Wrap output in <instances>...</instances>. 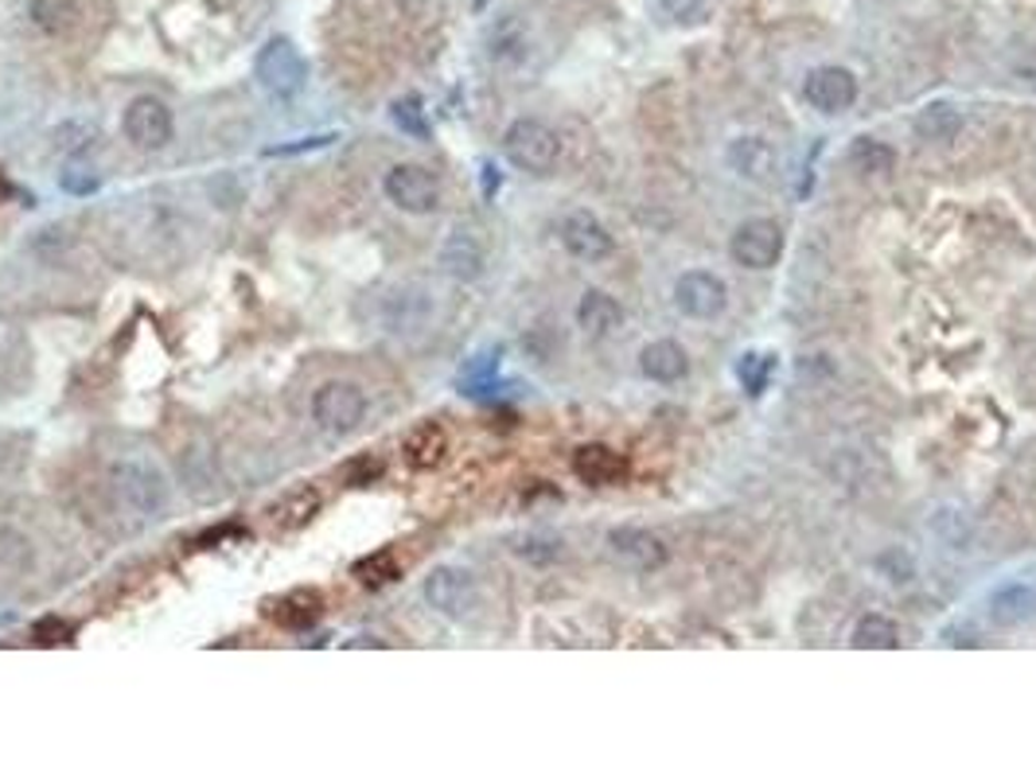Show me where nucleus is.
<instances>
[{
    "mask_svg": "<svg viewBox=\"0 0 1036 779\" xmlns=\"http://www.w3.org/2000/svg\"><path fill=\"white\" fill-rule=\"evenodd\" d=\"M109 492L125 510L140 518H157L168 507V480L152 460L121 456L109 464Z\"/></svg>",
    "mask_w": 1036,
    "mask_h": 779,
    "instance_id": "f257e3e1",
    "label": "nucleus"
},
{
    "mask_svg": "<svg viewBox=\"0 0 1036 779\" xmlns=\"http://www.w3.org/2000/svg\"><path fill=\"white\" fill-rule=\"evenodd\" d=\"M254 74L265 94H273V98H281V102H293L296 94L308 86V59L300 55V48H296L293 40L277 35V40H269L257 51Z\"/></svg>",
    "mask_w": 1036,
    "mask_h": 779,
    "instance_id": "f03ea898",
    "label": "nucleus"
},
{
    "mask_svg": "<svg viewBox=\"0 0 1036 779\" xmlns=\"http://www.w3.org/2000/svg\"><path fill=\"white\" fill-rule=\"evenodd\" d=\"M503 152H507L510 165L522 168V172L546 176L558 165L561 140H558V133L546 122H538V117H518V122L503 133Z\"/></svg>",
    "mask_w": 1036,
    "mask_h": 779,
    "instance_id": "7ed1b4c3",
    "label": "nucleus"
},
{
    "mask_svg": "<svg viewBox=\"0 0 1036 779\" xmlns=\"http://www.w3.org/2000/svg\"><path fill=\"white\" fill-rule=\"evenodd\" d=\"M313 418L324 433L347 436L362 425V418H367V394H362L355 382H343V378L324 382L313 394Z\"/></svg>",
    "mask_w": 1036,
    "mask_h": 779,
    "instance_id": "20e7f679",
    "label": "nucleus"
},
{
    "mask_svg": "<svg viewBox=\"0 0 1036 779\" xmlns=\"http://www.w3.org/2000/svg\"><path fill=\"white\" fill-rule=\"evenodd\" d=\"M729 257L740 270H772L783 257V227L775 219H749L732 230Z\"/></svg>",
    "mask_w": 1036,
    "mask_h": 779,
    "instance_id": "39448f33",
    "label": "nucleus"
},
{
    "mask_svg": "<svg viewBox=\"0 0 1036 779\" xmlns=\"http://www.w3.org/2000/svg\"><path fill=\"white\" fill-rule=\"evenodd\" d=\"M382 188H387L390 203L402 207L405 214H433L441 207V183L421 165H394Z\"/></svg>",
    "mask_w": 1036,
    "mask_h": 779,
    "instance_id": "423d86ee",
    "label": "nucleus"
},
{
    "mask_svg": "<svg viewBox=\"0 0 1036 779\" xmlns=\"http://www.w3.org/2000/svg\"><path fill=\"white\" fill-rule=\"evenodd\" d=\"M675 304L690 320H717L729 304V285L709 270H690L675 281Z\"/></svg>",
    "mask_w": 1036,
    "mask_h": 779,
    "instance_id": "0eeeda50",
    "label": "nucleus"
},
{
    "mask_svg": "<svg viewBox=\"0 0 1036 779\" xmlns=\"http://www.w3.org/2000/svg\"><path fill=\"white\" fill-rule=\"evenodd\" d=\"M121 129L133 148H140V152H160V148L172 140V109L160 98H148L145 94V98L129 102V109H125V117H121Z\"/></svg>",
    "mask_w": 1036,
    "mask_h": 779,
    "instance_id": "6e6552de",
    "label": "nucleus"
},
{
    "mask_svg": "<svg viewBox=\"0 0 1036 779\" xmlns=\"http://www.w3.org/2000/svg\"><path fill=\"white\" fill-rule=\"evenodd\" d=\"M558 234H561V246H565L577 262H604V257H612V250H616V239L609 234V227L589 211H569L565 219H561Z\"/></svg>",
    "mask_w": 1036,
    "mask_h": 779,
    "instance_id": "1a4fd4ad",
    "label": "nucleus"
},
{
    "mask_svg": "<svg viewBox=\"0 0 1036 779\" xmlns=\"http://www.w3.org/2000/svg\"><path fill=\"white\" fill-rule=\"evenodd\" d=\"M803 94L818 114H842L857 102V74L846 66H818L806 74Z\"/></svg>",
    "mask_w": 1036,
    "mask_h": 779,
    "instance_id": "9d476101",
    "label": "nucleus"
},
{
    "mask_svg": "<svg viewBox=\"0 0 1036 779\" xmlns=\"http://www.w3.org/2000/svg\"><path fill=\"white\" fill-rule=\"evenodd\" d=\"M609 546L627 569H639V573H651L666 561V546L655 530L647 526H616L609 534Z\"/></svg>",
    "mask_w": 1036,
    "mask_h": 779,
    "instance_id": "9b49d317",
    "label": "nucleus"
},
{
    "mask_svg": "<svg viewBox=\"0 0 1036 779\" xmlns=\"http://www.w3.org/2000/svg\"><path fill=\"white\" fill-rule=\"evenodd\" d=\"M425 600L444 615H464L476 600V585L464 569L441 566L425 577Z\"/></svg>",
    "mask_w": 1036,
    "mask_h": 779,
    "instance_id": "f8f14e48",
    "label": "nucleus"
},
{
    "mask_svg": "<svg viewBox=\"0 0 1036 779\" xmlns=\"http://www.w3.org/2000/svg\"><path fill=\"white\" fill-rule=\"evenodd\" d=\"M320 612H324L320 589H293V592H285V597H277V600L265 604V615H269L277 628H288V632H305V628H313V623L320 620Z\"/></svg>",
    "mask_w": 1036,
    "mask_h": 779,
    "instance_id": "ddd939ff",
    "label": "nucleus"
},
{
    "mask_svg": "<svg viewBox=\"0 0 1036 779\" xmlns=\"http://www.w3.org/2000/svg\"><path fill=\"white\" fill-rule=\"evenodd\" d=\"M639 370L643 378H651V382H683L686 375H690V355H686V347L678 344V339H655V344H647L639 351Z\"/></svg>",
    "mask_w": 1036,
    "mask_h": 779,
    "instance_id": "4468645a",
    "label": "nucleus"
},
{
    "mask_svg": "<svg viewBox=\"0 0 1036 779\" xmlns=\"http://www.w3.org/2000/svg\"><path fill=\"white\" fill-rule=\"evenodd\" d=\"M624 324V308H620L616 296L601 293V288H589L577 304V328L584 336H612V331Z\"/></svg>",
    "mask_w": 1036,
    "mask_h": 779,
    "instance_id": "2eb2a0df",
    "label": "nucleus"
},
{
    "mask_svg": "<svg viewBox=\"0 0 1036 779\" xmlns=\"http://www.w3.org/2000/svg\"><path fill=\"white\" fill-rule=\"evenodd\" d=\"M725 160L740 180H768L775 168V152L764 137H737L725 148Z\"/></svg>",
    "mask_w": 1036,
    "mask_h": 779,
    "instance_id": "dca6fc26",
    "label": "nucleus"
},
{
    "mask_svg": "<svg viewBox=\"0 0 1036 779\" xmlns=\"http://www.w3.org/2000/svg\"><path fill=\"white\" fill-rule=\"evenodd\" d=\"M573 472L584 484H616V480H624L627 460L612 452L609 444H581L573 456Z\"/></svg>",
    "mask_w": 1036,
    "mask_h": 779,
    "instance_id": "f3484780",
    "label": "nucleus"
},
{
    "mask_svg": "<svg viewBox=\"0 0 1036 779\" xmlns=\"http://www.w3.org/2000/svg\"><path fill=\"white\" fill-rule=\"evenodd\" d=\"M990 620L997 628H1025L1036 620V592L1028 585H1005L990 597Z\"/></svg>",
    "mask_w": 1036,
    "mask_h": 779,
    "instance_id": "a211bd4d",
    "label": "nucleus"
},
{
    "mask_svg": "<svg viewBox=\"0 0 1036 779\" xmlns=\"http://www.w3.org/2000/svg\"><path fill=\"white\" fill-rule=\"evenodd\" d=\"M444 273H453L456 281H476L484 273V246L472 239L468 230H453L448 242L441 246Z\"/></svg>",
    "mask_w": 1036,
    "mask_h": 779,
    "instance_id": "6ab92c4d",
    "label": "nucleus"
},
{
    "mask_svg": "<svg viewBox=\"0 0 1036 779\" xmlns=\"http://www.w3.org/2000/svg\"><path fill=\"white\" fill-rule=\"evenodd\" d=\"M912 129L920 140L943 145V140H954L962 133V114L951 102H931V106H923L920 114L912 117Z\"/></svg>",
    "mask_w": 1036,
    "mask_h": 779,
    "instance_id": "aec40b11",
    "label": "nucleus"
},
{
    "mask_svg": "<svg viewBox=\"0 0 1036 779\" xmlns=\"http://www.w3.org/2000/svg\"><path fill=\"white\" fill-rule=\"evenodd\" d=\"M846 165L857 176H888L897 168V152L877 137H854L846 148Z\"/></svg>",
    "mask_w": 1036,
    "mask_h": 779,
    "instance_id": "412c9836",
    "label": "nucleus"
},
{
    "mask_svg": "<svg viewBox=\"0 0 1036 779\" xmlns=\"http://www.w3.org/2000/svg\"><path fill=\"white\" fill-rule=\"evenodd\" d=\"M444 452H448V433H444L436 421H425V425H417L405 436V460H410L413 467H421V472L441 464Z\"/></svg>",
    "mask_w": 1036,
    "mask_h": 779,
    "instance_id": "4be33fe9",
    "label": "nucleus"
},
{
    "mask_svg": "<svg viewBox=\"0 0 1036 779\" xmlns=\"http://www.w3.org/2000/svg\"><path fill=\"white\" fill-rule=\"evenodd\" d=\"M316 510H320V492L300 487V492H288L285 499L273 507V526H277V530H300V526L313 523Z\"/></svg>",
    "mask_w": 1036,
    "mask_h": 779,
    "instance_id": "5701e85b",
    "label": "nucleus"
},
{
    "mask_svg": "<svg viewBox=\"0 0 1036 779\" xmlns=\"http://www.w3.org/2000/svg\"><path fill=\"white\" fill-rule=\"evenodd\" d=\"M854 648H861V651H892V648H900L897 620H888V615H880V612L861 615V620H857V628H854Z\"/></svg>",
    "mask_w": 1036,
    "mask_h": 779,
    "instance_id": "b1692460",
    "label": "nucleus"
},
{
    "mask_svg": "<svg viewBox=\"0 0 1036 779\" xmlns=\"http://www.w3.org/2000/svg\"><path fill=\"white\" fill-rule=\"evenodd\" d=\"M651 12L670 28H698L713 17V0H651Z\"/></svg>",
    "mask_w": 1036,
    "mask_h": 779,
    "instance_id": "393cba45",
    "label": "nucleus"
},
{
    "mask_svg": "<svg viewBox=\"0 0 1036 779\" xmlns=\"http://www.w3.org/2000/svg\"><path fill=\"white\" fill-rule=\"evenodd\" d=\"M32 24L47 35H66L78 24V0H32Z\"/></svg>",
    "mask_w": 1036,
    "mask_h": 779,
    "instance_id": "a878e982",
    "label": "nucleus"
},
{
    "mask_svg": "<svg viewBox=\"0 0 1036 779\" xmlns=\"http://www.w3.org/2000/svg\"><path fill=\"white\" fill-rule=\"evenodd\" d=\"M355 577H359L362 585H390L402 577V569H398V558L390 550H379L370 554V558L355 561Z\"/></svg>",
    "mask_w": 1036,
    "mask_h": 779,
    "instance_id": "bb28decb",
    "label": "nucleus"
},
{
    "mask_svg": "<svg viewBox=\"0 0 1036 779\" xmlns=\"http://www.w3.org/2000/svg\"><path fill=\"white\" fill-rule=\"evenodd\" d=\"M737 375H740V382H744V394H764V386H768V375H772V359L768 355H744L740 359V367H737Z\"/></svg>",
    "mask_w": 1036,
    "mask_h": 779,
    "instance_id": "cd10ccee",
    "label": "nucleus"
},
{
    "mask_svg": "<svg viewBox=\"0 0 1036 779\" xmlns=\"http://www.w3.org/2000/svg\"><path fill=\"white\" fill-rule=\"evenodd\" d=\"M394 125L402 133H410V137H417V140H425L429 137V122H425V109H421V98H402V102H394Z\"/></svg>",
    "mask_w": 1036,
    "mask_h": 779,
    "instance_id": "c85d7f7f",
    "label": "nucleus"
},
{
    "mask_svg": "<svg viewBox=\"0 0 1036 779\" xmlns=\"http://www.w3.org/2000/svg\"><path fill=\"white\" fill-rule=\"evenodd\" d=\"M74 640V623L59 620V615H43L40 623H35V643H43V648H55V643H71Z\"/></svg>",
    "mask_w": 1036,
    "mask_h": 779,
    "instance_id": "c756f323",
    "label": "nucleus"
},
{
    "mask_svg": "<svg viewBox=\"0 0 1036 779\" xmlns=\"http://www.w3.org/2000/svg\"><path fill=\"white\" fill-rule=\"evenodd\" d=\"M382 476V460H374V456H359V460H351V464H343V480L351 487H367L370 480H379Z\"/></svg>",
    "mask_w": 1036,
    "mask_h": 779,
    "instance_id": "7c9ffc66",
    "label": "nucleus"
},
{
    "mask_svg": "<svg viewBox=\"0 0 1036 779\" xmlns=\"http://www.w3.org/2000/svg\"><path fill=\"white\" fill-rule=\"evenodd\" d=\"M331 140H339L336 133H324V137H305V140H296V145H273V148H265V156H296V152H313V148H328Z\"/></svg>",
    "mask_w": 1036,
    "mask_h": 779,
    "instance_id": "2f4dec72",
    "label": "nucleus"
},
{
    "mask_svg": "<svg viewBox=\"0 0 1036 779\" xmlns=\"http://www.w3.org/2000/svg\"><path fill=\"white\" fill-rule=\"evenodd\" d=\"M63 188L71 191V196H91V191H98V176L83 172V168H71V172H63Z\"/></svg>",
    "mask_w": 1036,
    "mask_h": 779,
    "instance_id": "473e14b6",
    "label": "nucleus"
},
{
    "mask_svg": "<svg viewBox=\"0 0 1036 779\" xmlns=\"http://www.w3.org/2000/svg\"><path fill=\"white\" fill-rule=\"evenodd\" d=\"M9 199H12V183L0 176V203H9Z\"/></svg>",
    "mask_w": 1036,
    "mask_h": 779,
    "instance_id": "72a5a7b5",
    "label": "nucleus"
}]
</instances>
